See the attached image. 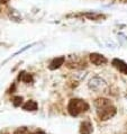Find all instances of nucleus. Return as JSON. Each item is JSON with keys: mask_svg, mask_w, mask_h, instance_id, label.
<instances>
[{"mask_svg": "<svg viewBox=\"0 0 127 134\" xmlns=\"http://www.w3.org/2000/svg\"><path fill=\"white\" fill-rule=\"evenodd\" d=\"M95 106L97 107V114L101 121H108L116 114V107L107 98H98L95 100Z\"/></svg>", "mask_w": 127, "mask_h": 134, "instance_id": "nucleus-1", "label": "nucleus"}, {"mask_svg": "<svg viewBox=\"0 0 127 134\" xmlns=\"http://www.w3.org/2000/svg\"><path fill=\"white\" fill-rule=\"evenodd\" d=\"M89 109V105L87 102L82 99H78V98H74V99H71L69 102V105H68V111L71 116H78L80 115L81 113H84Z\"/></svg>", "mask_w": 127, "mask_h": 134, "instance_id": "nucleus-2", "label": "nucleus"}, {"mask_svg": "<svg viewBox=\"0 0 127 134\" xmlns=\"http://www.w3.org/2000/svg\"><path fill=\"white\" fill-rule=\"evenodd\" d=\"M106 87V82L105 80L101 79L100 77H93L92 79L89 81V88L95 91H99Z\"/></svg>", "mask_w": 127, "mask_h": 134, "instance_id": "nucleus-3", "label": "nucleus"}, {"mask_svg": "<svg viewBox=\"0 0 127 134\" xmlns=\"http://www.w3.org/2000/svg\"><path fill=\"white\" fill-rule=\"evenodd\" d=\"M90 61L92 64H95L97 66H100V65H103L107 63V59L103 57L102 54H99V53H91L90 55Z\"/></svg>", "mask_w": 127, "mask_h": 134, "instance_id": "nucleus-4", "label": "nucleus"}, {"mask_svg": "<svg viewBox=\"0 0 127 134\" xmlns=\"http://www.w3.org/2000/svg\"><path fill=\"white\" fill-rule=\"evenodd\" d=\"M111 64H113L119 72H122L124 74H127V63H125L123 60H119V59H114V60L111 61Z\"/></svg>", "mask_w": 127, "mask_h": 134, "instance_id": "nucleus-5", "label": "nucleus"}, {"mask_svg": "<svg viewBox=\"0 0 127 134\" xmlns=\"http://www.w3.org/2000/svg\"><path fill=\"white\" fill-rule=\"evenodd\" d=\"M65 62V57H59V58H55L51 61L50 65H48V69L50 70H56L59 69L61 65H63V63Z\"/></svg>", "mask_w": 127, "mask_h": 134, "instance_id": "nucleus-6", "label": "nucleus"}, {"mask_svg": "<svg viewBox=\"0 0 127 134\" xmlns=\"http://www.w3.org/2000/svg\"><path fill=\"white\" fill-rule=\"evenodd\" d=\"M92 124L89 121H84L81 123L80 126V133L81 134H91L92 133Z\"/></svg>", "mask_w": 127, "mask_h": 134, "instance_id": "nucleus-7", "label": "nucleus"}, {"mask_svg": "<svg viewBox=\"0 0 127 134\" xmlns=\"http://www.w3.org/2000/svg\"><path fill=\"white\" fill-rule=\"evenodd\" d=\"M37 108H38V105L34 100H28L23 105V109L26 111H35Z\"/></svg>", "mask_w": 127, "mask_h": 134, "instance_id": "nucleus-8", "label": "nucleus"}, {"mask_svg": "<svg viewBox=\"0 0 127 134\" xmlns=\"http://www.w3.org/2000/svg\"><path fill=\"white\" fill-rule=\"evenodd\" d=\"M18 79H19L20 81H23V82H25V83H27V85L32 83L33 81H34L32 74L26 73L25 71H23V72H20V73H19V77H18Z\"/></svg>", "mask_w": 127, "mask_h": 134, "instance_id": "nucleus-9", "label": "nucleus"}, {"mask_svg": "<svg viewBox=\"0 0 127 134\" xmlns=\"http://www.w3.org/2000/svg\"><path fill=\"white\" fill-rule=\"evenodd\" d=\"M8 16L11 20L14 21H17V23H19V21H21V15L17 12L16 9L14 8H10L9 9V13H8Z\"/></svg>", "mask_w": 127, "mask_h": 134, "instance_id": "nucleus-10", "label": "nucleus"}, {"mask_svg": "<svg viewBox=\"0 0 127 134\" xmlns=\"http://www.w3.org/2000/svg\"><path fill=\"white\" fill-rule=\"evenodd\" d=\"M21 103H23V97L21 96H15V97L13 98V104L14 106H20Z\"/></svg>", "mask_w": 127, "mask_h": 134, "instance_id": "nucleus-11", "label": "nucleus"}, {"mask_svg": "<svg viewBox=\"0 0 127 134\" xmlns=\"http://www.w3.org/2000/svg\"><path fill=\"white\" fill-rule=\"evenodd\" d=\"M15 134H29V133H28L27 127H19V129L16 130Z\"/></svg>", "mask_w": 127, "mask_h": 134, "instance_id": "nucleus-12", "label": "nucleus"}, {"mask_svg": "<svg viewBox=\"0 0 127 134\" xmlns=\"http://www.w3.org/2000/svg\"><path fill=\"white\" fill-rule=\"evenodd\" d=\"M32 134H45V132H43V131H36V132L32 133Z\"/></svg>", "mask_w": 127, "mask_h": 134, "instance_id": "nucleus-13", "label": "nucleus"}, {"mask_svg": "<svg viewBox=\"0 0 127 134\" xmlns=\"http://www.w3.org/2000/svg\"><path fill=\"white\" fill-rule=\"evenodd\" d=\"M8 0H0V3H6Z\"/></svg>", "mask_w": 127, "mask_h": 134, "instance_id": "nucleus-14", "label": "nucleus"}]
</instances>
